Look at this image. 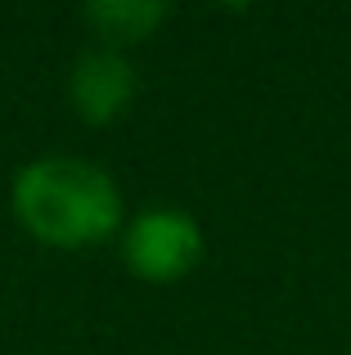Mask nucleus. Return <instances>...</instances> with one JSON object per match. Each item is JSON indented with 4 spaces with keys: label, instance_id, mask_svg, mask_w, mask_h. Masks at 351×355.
<instances>
[{
    "label": "nucleus",
    "instance_id": "nucleus-4",
    "mask_svg": "<svg viewBox=\"0 0 351 355\" xmlns=\"http://www.w3.org/2000/svg\"><path fill=\"white\" fill-rule=\"evenodd\" d=\"M167 9L153 5V0H95L86 5V23L99 32L104 45H131V41H144L153 36V27L162 23Z\"/></svg>",
    "mask_w": 351,
    "mask_h": 355
},
{
    "label": "nucleus",
    "instance_id": "nucleus-1",
    "mask_svg": "<svg viewBox=\"0 0 351 355\" xmlns=\"http://www.w3.org/2000/svg\"><path fill=\"white\" fill-rule=\"evenodd\" d=\"M18 225L45 248H90L122 225V193L113 175L86 157H36L18 166L9 189Z\"/></svg>",
    "mask_w": 351,
    "mask_h": 355
},
{
    "label": "nucleus",
    "instance_id": "nucleus-2",
    "mask_svg": "<svg viewBox=\"0 0 351 355\" xmlns=\"http://www.w3.org/2000/svg\"><path fill=\"white\" fill-rule=\"evenodd\" d=\"M198 257H203V230L180 207H149L126 225L122 261L131 275L149 279V284H171V279L189 275Z\"/></svg>",
    "mask_w": 351,
    "mask_h": 355
},
{
    "label": "nucleus",
    "instance_id": "nucleus-3",
    "mask_svg": "<svg viewBox=\"0 0 351 355\" xmlns=\"http://www.w3.org/2000/svg\"><path fill=\"white\" fill-rule=\"evenodd\" d=\"M68 99L90 126H104L135 99V68L122 50L95 45L68 72Z\"/></svg>",
    "mask_w": 351,
    "mask_h": 355
}]
</instances>
